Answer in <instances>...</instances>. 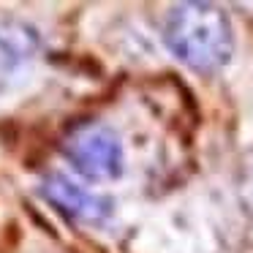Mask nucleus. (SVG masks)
Returning a JSON list of instances; mask_svg holds the SVG:
<instances>
[{"instance_id":"7ed1b4c3","label":"nucleus","mask_w":253,"mask_h":253,"mask_svg":"<svg viewBox=\"0 0 253 253\" xmlns=\"http://www.w3.org/2000/svg\"><path fill=\"white\" fill-rule=\"evenodd\" d=\"M41 193L57 212H63L66 218L77 220V223L101 226L115 212L112 199L87 191V188H82L66 174H49L41 185Z\"/></svg>"},{"instance_id":"20e7f679","label":"nucleus","mask_w":253,"mask_h":253,"mask_svg":"<svg viewBox=\"0 0 253 253\" xmlns=\"http://www.w3.org/2000/svg\"><path fill=\"white\" fill-rule=\"evenodd\" d=\"M39 52V39L28 25L3 22L0 25V87L17 79V74Z\"/></svg>"},{"instance_id":"f257e3e1","label":"nucleus","mask_w":253,"mask_h":253,"mask_svg":"<svg viewBox=\"0 0 253 253\" xmlns=\"http://www.w3.org/2000/svg\"><path fill=\"white\" fill-rule=\"evenodd\" d=\"M169 52L193 71H218L231 60L234 33L223 8L212 3H177L164 25Z\"/></svg>"},{"instance_id":"f03ea898","label":"nucleus","mask_w":253,"mask_h":253,"mask_svg":"<svg viewBox=\"0 0 253 253\" xmlns=\"http://www.w3.org/2000/svg\"><path fill=\"white\" fill-rule=\"evenodd\" d=\"M63 153L79 174L90 180H115L123 174V142L104 123H82L63 139Z\"/></svg>"}]
</instances>
